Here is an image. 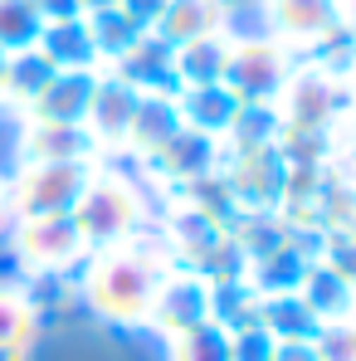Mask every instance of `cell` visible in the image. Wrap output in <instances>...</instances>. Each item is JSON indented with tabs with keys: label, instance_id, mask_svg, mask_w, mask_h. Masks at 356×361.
<instances>
[{
	"label": "cell",
	"instance_id": "44dd1931",
	"mask_svg": "<svg viewBox=\"0 0 356 361\" xmlns=\"http://www.w3.org/2000/svg\"><path fill=\"white\" fill-rule=\"evenodd\" d=\"M176 127H180L176 93H142L137 118H132V132H127V152H132L137 161H147V157H152Z\"/></svg>",
	"mask_w": 356,
	"mask_h": 361
},
{
	"label": "cell",
	"instance_id": "8fae6325",
	"mask_svg": "<svg viewBox=\"0 0 356 361\" xmlns=\"http://www.w3.org/2000/svg\"><path fill=\"white\" fill-rule=\"evenodd\" d=\"M220 157H225V147H220L215 137L190 132V127H176L142 166L152 171V180H161L166 190H180V185H190V180L220 171Z\"/></svg>",
	"mask_w": 356,
	"mask_h": 361
},
{
	"label": "cell",
	"instance_id": "5bb4252c",
	"mask_svg": "<svg viewBox=\"0 0 356 361\" xmlns=\"http://www.w3.org/2000/svg\"><path fill=\"white\" fill-rule=\"evenodd\" d=\"M113 73H118L127 88H137V93H176V49L166 44V39H156L152 30L122 54L118 63H108Z\"/></svg>",
	"mask_w": 356,
	"mask_h": 361
},
{
	"label": "cell",
	"instance_id": "8992f818",
	"mask_svg": "<svg viewBox=\"0 0 356 361\" xmlns=\"http://www.w3.org/2000/svg\"><path fill=\"white\" fill-rule=\"evenodd\" d=\"M264 35L288 54H317L347 35V0H259Z\"/></svg>",
	"mask_w": 356,
	"mask_h": 361
},
{
	"label": "cell",
	"instance_id": "4dcf8cb0",
	"mask_svg": "<svg viewBox=\"0 0 356 361\" xmlns=\"http://www.w3.org/2000/svg\"><path fill=\"white\" fill-rule=\"evenodd\" d=\"M322 259H327L332 269H342V274L356 283V215L342 225V230H332V235L322 240Z\"/></svg>",
	"mask_w": 356,
	"mask_h": 361
},
{
	"label": "cell",
	"instance_id": "7402d4cb",
	"mask_svg": "<svg viewBox=\"0 0 356 361\" xmlns=\"http://www.w3.org/2000/svg\"><path fill=\"white\" fill-rule=\"evenodd\" d=\"M259 327L274 342H312L317 337V317L307 312V302L297 293H264L259 298Z\"/></svg>",
	"mask_w": 356,
	"mask_h": 361
},
{
	"label": "cell",
	"instance_id": "60d3db41",
	"mask_svg": "<svg viewBox=\"0 0 356 361\" xmlns=\"http://www.w3.org/2000/svg\"><path fill=\"white\" fill-rule=\"evenodd\" d=\"M342 127H352V132H356V88H352V113H347V122H342Z\"/></svg>",
	"mask_w": 356,
	"mask_h": 361
},
{
	"label": "cell",
	"instance_id": "ffe728a7",
	"mask_svg": "<svg viewBox=\"0 0 356 361\" xmlns=\"http://www.w3.org/2000/svg\"><path fill=\"white\" fill-rule=\"evenodd\" d=\"M230 30H215V35H200V39H185L176 44V83L180 88H205V83H220L225 78V63H230Z\"/></svg>",
	"mask_w": 356,
	"mask_h": 361
},
{
	"label": "cell",
	"instance_id": "1f68e13d",
	"mask_svg": "<svg viewBox=\"0 0 356 361\" xmlns=\"http://www.w3.org/2000/svg\"><path fill=\"white\" fill-rule=\"evenodd\" d=\"M317 59H327V63H337L347 78H352V88H356V35H342L337 44H327V49H317Z\"/></svg>",
	"mask_w": 356,
	"mask_h": 361
},
{
	"label": "cell",
	"instance_id": "f1b7e54d",
	"mask_svg": "<svg viewBox=\"0 0 356 361\" xmlns=\"http://www.w3.org/2000/svg\"><path fill=\"white\" fill-rule=\"evenodd\" d=\"M312 347H317V357H322V361H356V317L317 327Z\"/></svg>",
	"mask_w": 356,
	"mask_h": 361
},
{
	"label": "cell",
	"instance_id": "30bf717a",
	"mask_svg": "<svg viewBox=\"0 0 356 361\" xmlns=\"http://www.w3.org/2000/svg\"><path fill=\"white\" fill-rule=\"evenodd\" d=\"M200 322H210V279H200L190 269H171L161 279L142 327H152L156 337H180V332H190Z\"/></svg>",
	"mask_w": 356,
	"mask_h": 361
},
{
	"label": "cell",
	"instance_id": "4316f807",
	"mask_svg": "<svg viewBox=\"0 0 356 361\" xmlns=\"http://www.w3.org/2000/svg\"><path fill=\"white\" fill-rule=\"evenodd\" d=\"M166 361H230V332L210 317L180 337H166Z\"/></svg>",
	"mask_w": 356,
	"mask_h": 361
},
{
	"label": "cell",
	"instance_id": "f546056e",
	"mask_svg": "<svg viewBox=\"0 0 356 361\" xmlns=\"http://www.w3.org/2000/svg\"><path fill=\"white\" fill-rule=\"evenodd\" d=\"M274 347H278V342H274L259 322L230 332V361H274Z\"/></svg>",
	"mask_w": 356,
	"mask_h": 361
},
{
	"label": "cell",
	"instance_id": "ab89813d",
	"mask_svg": "<svg viewBox=\"0 0 356 361\" xmlns=\"http://www.w3.org/2000/svg\"><path fill=\"white\" fill-rule=\"evenodd\" d=\"M347 35H356V0H347Z\"/></svg>",
	"mask_w": 356,
	"mask_h": 361
},
{
	"label": "cell",
	"instance_id": "d6a6232c",
	"mask_svg": "<svg viewBox=\"0 0 356 361\" xmlns=\"http://www.w3.org/2000/svg\"><path fill=\"white\" fill-rule=\"evenodd\" d=\"M161 5H166V0H122V10H127V15H132L137 25H147V30L156 25V15H161Z\"/></svg>",
	"mask_w": 356,
	"mask_h": 361
},
{
	"label": "cell",
	"instance_id": "ac0fdd59",
	"mask_svg": "<svg viewBox=\"0 0 356 361\" xmlns=\"http://www.w3.org/2000/svg\"><path fill=\"white\" fill-rule=\"evenodd\" d=\"M35 49L54 63L59 73H73V68H103L83 15H68V20H44V30H39Z\"/></svg>",
	"mask_w": 356,
	"mask_h": 361
},
{
	"label": "cell",
	"instance_id": "cb8c5ba5",
	"mask_svg": "<svg viewBox=\"0 0 356 361\" xmlns=\"http://www.w3.org/2000/svg\"><path fill=\"white\" fill-rule=\"evenodd\" d=\"M88 20V35H93V49H98V63L108 68V63H118L142 35H147V25H137L122 5H108V10H93V15H83Z\"/></svg>",
	"mask_w": 356,
	"mask_h": 361
},
{
	"label": "cell",
	"instance_id": "9a60e30c",
	"mask_svg": "<svg viewBox=\"0 0 356 361\" xmlns=\"http://www.w3.org/2000/svg\"><path fill=\"white\" fill-rule=\"evenodd\" d=\"M297 298L307 302V312L317 317V327L356 317V283L342 269H332L322 254L307 264V274H302V283H297Z\"/></svg>",
	"mask_w": 356,
	"mask_h": 361
},
{
	"label": "cell",
	"instance_id": "d6986e66",
	"mask_svg": "<svg viewBox=\"0 0 356 361\" xmlns=\"http://www.w3.org/2000/svg\"><path fill=\"white\" fill-rule=\"evenodd\" d=\"M176 113H180V127L190 132H205V137H225L230 122L239 113V98L225 88V83H205V88H176Z\"/></svg>",
	"mask_w": 356,
	"mask_h": 361
},
{
	"label": "cell",
	"instance_id": "d590c367",
	"mask_svg": "<svg viewBox=\"0 0 356 361\" xmlns=\"http://www.w3.org/2000/svg\"><path fill=\"white\" fill-rule=\"evenodd\" d=\"M15 225V200H10V176H0V235Z\"/></svg>",
	"mask_w": 356,
	"mask_h": 361
},
{
	"label": "cell",
	"instance_id": "7c38bea8",
	"mask_svg": "<svg viewBox=\"0 0 356 361\" xmlns=\"http://www.w3.org/2000/svg\"><path fill=\"white\" fill-rule=\"evenodd\" d=\"M137 103H142V93L137 88H127L113 68H103L98 73V88H93V103H88V137L98 142V152L108 157V152H127V132H132V118H137Z\"/></svg>",
	"mask_w": 356,
	"mask_h": 361
},
{
	"label": "cell",
	"instance_id": "e0dca14e",
	"mask_svg": "<svg viewBox=\"0 0 356 361\" xmlns=\"http://www.w3.org/2000/svg\"><path fill=\"white\" fill-rule=\"evenodd\" d=\"M215 30H230V0H166L152 25V35L166 39L171 49L185 39L215 35Z\"/></svg>",
	"mask_w": 356,
	"mask_h": 361
},
{
	"label": "cell",
	"instance_id": "74e56055",
	"mask_svg": "<svg viewBox=\"0 0 356 361\" xmlns=\"http://www.w3.org/2000/svg\"><path fill=\"white\" fill-rule=\"evenodd\" d=\"M5 73H10V54L0 49V108H5Z\"/></svg>",
	"mask_w": 356,
	"mask_h": 361
},
{
	"label": "cell",
	"instance_id": "484cf974",
	"mask_svg": "<svg viewBox=\"0 0 356 361\" xmlns=\"http://www.w3.org/2000/svg\"><path fill=\"white\" fill-rule=\"evenodd\" d=\"M54 63L44 59L39 49H20V54H10V73H5V108H15V113H25L49 83H54Z\"/></svg>",
	"mask_w": 356,
	"mask_h": 361
},
{
	"label": "cell",
	"instance_id": "3957f363",
	"mask_svg": "<svg viewBox=\"0 0 356 361\" xmlns=\"http://www.w3.org/2000/svg\"><path fill=\"white\" fill-rule=\"evenodd\" d=\"M68 215H73V225H78V235H83L88 249L118 244V240H127V235H137V230L152 225V210H147L142 185L127 180L122 171H108V166H98L88 176L83 195L73 200Z\"/></svg>",
	"mask_w": 356,
	"mask_h": 361
},
{
	"label": "cell",
	"instance_id": "83f0119b",
	"mask_svg": "<svg viewBox=\"0 0 356 361\" xmlns=\"http://www.w3.org/2000/svg\"><path fill=\"white\" fill-rule=\"evenodd\" d=\"M39 30H44L39 0H0V49H5V54L35 49Z\"/></svg>",
	"mask_w": 356,
	"mask_h": 361
},
{
	"label": "cell",
	"instance_id": "4fadbf2b",
	"mask_svg": "<svg viewBox=\"0 0 356 361\" xmlns=\"http://www.w3.org/2000/svg\"><path fill=\"white\" fill-rule=\"evenodd\" d=\"M25 161H103V152L88 137V127H78V122H25L15 166H25Z\"/></svg>",
	"mask_w": 356,
	"mask_h": 361
},
{
	"label": "cell",
	"instance_id": "6da1fadb",
	"mask_svg": "<svg viewBox=\"0 0 356 361\" xmlns=\"http://www.w3.org/2000/svg\"><path fill=\"white\" fill-rule=\"evenodd\" d=\"M171 269H176V259H171L166 240L156 235V225H147V230H137L118 244L88 249V259L78 264V298L103 322L142 327L161 279Z\"/></svg>",
	"mask_w": 356,
	"mask_h": 361
},
{
	"label": "cell",
	"instance_id": "e575fe53",
	"mask_svg": "<svg viewBox=\"0 0 356 361\" xmlns=\"http://www.w3.org/2000/svg\"><path fill=\"white\" fill-rule=\"evenodd\" d=\"M39 15L44 20H68V15H83L78 0H39Z\"/></svg>",
	"mask_w": 356,
	"mask_h": 361
},
{
	"label": "cell",
	"instance_id": "277c9868",
	"mask_svg": "<svg viewBox=\"0 0 356 361\" xmlns=\"http://www.w3.org/2000/svg\"><path fill=\"white\" fill-rule=\"evenodd\" d=\"M156 225V235L166 240L171 249V259H176V269H190V274H200V279H230L239 274V244H235V230L230 225H220V220H210V215H200L195 205H185V200H166V215L161 220H152Z\"/></svg>",
	"mask_w": 356,
	"mask_h": 361
},
{
	"label": "cell",
	"instance_id": "7a4b0ae2",
	"mask_svg": "<svg viewBox=\"0 0 356 361\" xmlns=\"http://www.w3.org/2000/svg\"><path fill=\"white\" fill-rule=\"evenodd\" d=\"M274 108H278L283 132H337L352 113V78L337 63L302 54L293 59Z\"/></svg>",
	"mask_w": 356,
	"mask_h": 361
},
{
	"label": "cell",
	"instance_id": "8d00e7d4",
	"mask_svg": "<svg viewBox=\"0 0 356 361\" xmlns=\"http://www.w3.org/2000/svg\"><path fill=\"white\" fill-rule=\"evenodd\" d=\"M108 5H122V0H78V10H83V15H93V10H108Z\"/></svg>",
	"mask_w": 356,
	"mask_h": 361
},
{
	"label": "cell",
	"instance_id": "603a6c76",
	"mask_svg": "<svg viewBox=\"0 0 356 361\" xmlns=\"http://www.w3.org/2000/svg\"><path fill=\"white\" fill-rule=\"evenodd\" d=\"M35 337H39V302L20 283H0V347L30 352Z\"/></svg>",
	"mask_w": 356,
	"mask_h": 361
},
{
	"label": "cell",
	"instance_id": "d4e9b609",
	"mask_svg": "<svg viewBox=\"0 0 356 361\" xmlns=\"http://www.w3.org/2000/svg\"><path fill=\"white\" fill-rule=\"evenodd\" d=\"M278 132H283V122H278L274 103H239V113L230 122V132L220 137V147L225 152H264V147L278 142Z\"/></svg>",
	"mask_w": 356,
	"mask_h": 361
},
{
	"label": "cell",
	"instance_id": "9c48e42d",
	"mask_svg": "<svg viewBox=\"0 0 356 361\" xmlns=\"http://www.w3.org/2000/svg\"><path fill=\"white\" fill-rule=\"evenodd\" d=\"M288 161L278 157V147H264V152H225L220 157V176L235 190V200L244 205V215H264V210H278L283 205V190H288Z\"/></svg>",
	"mask_w": 356,
	"mask_h": 361
},
{
	"label": "cell",
	"instance_id": "836d02e7",
	"mask_svg": "<svg viewBox=\"0 0 356 361\" xmlns=\"http://www.w3.org/2000/svg\"><path fill=\"white\" fill-rule=\"evenodd\" d=\"M274 361H322L312 342H278L274 347Z\"/></svg>",
	"mask_w": 356,
	"mask_h": 361
},
{
	"label": "cell",
	"instance_id": "2e32d148",
	"mask_svg": "<svg viewBox=\"0 0 356 361\" xmlns=\"http://www.w3.org/2000/svg\"><path fill=\"white\" fill-rule=\"evenodd\" d=\"M98 73H103V68L54 73V83L25 108V122H78V127H83L88 103H93V88H98Z\"/></svg>",
	"mask_w": 356,
	"mask_h": 361
},
{
	"label": "cell",
	"instance_id": "ba28073f",
	"mask_svg": "<svg viewBox=\"0 0 356 361\" xmlns=\"http://www.w3.org/2000/svg\"><path fill=\"white\" fill-rule=\"evenodd\" d=\"M293 68V54L269 39V35H249V39H230V63H225V88L239 103H274L283 78Z\"/></svg>",
	"mask_w": 356,
	"mask_h": 361
},
{
	"label": "cell",
	"instance_id": "f35d334b",
	"mask_svg": "<svg viewBox=\"0 0 356 361\" xmlns=\"http://www.w3.org/2000/svg\"><path fill=\"white\" fill-rule=\"evenodd\" d=\"M0 361H30V352H10V347H0Z\"/></svg>",
	"mask_w": 356,
	"mask_h": 361
},
{
	"label": "cell",
	"instance_id": "5b68a950",
	"mask_svg": "<svg viewBox=\"0 0 356 361\" xmlns=\"http://www.w3.org/2000/svg\"><path fill=\"white\" fill-rule=\"evenodd\" d=\"M10 249L30 279H63L88 259L73 215H20L10 225Z\"/></svg>",
	"mask_w": 356,
	"mask_h": 361
},
{
	"label": "cell",
	"instance_id": "52a82bcc",
	"mask_svg": "<svg viewBox=\"0 0 356 361\" xmlns=\"http://www.w3.org/2000/svg\"><path fill=\"white\" fill-rule=\"evenodd\" d=\"M93 171H98V161H25V166H15V176H10L15 220L20 215H68Z\"/></svg>",
	"mask_w": 356,
	"mask_h": 361
}]
</instances>
